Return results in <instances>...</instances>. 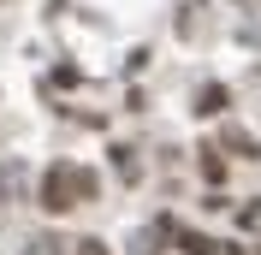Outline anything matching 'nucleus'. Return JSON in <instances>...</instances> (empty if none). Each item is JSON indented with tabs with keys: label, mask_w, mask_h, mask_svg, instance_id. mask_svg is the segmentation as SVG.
I'll return each instance as SVG.
<instances>
[{
	"label": "nucleus",
	"mask_w": 261,
	"mask_h": 255,
	"mask_svg": "<svg viewBox=\"0 0 261 255\" xmlns=\"http://www.w3.org/2000/svg\"><path fill=\"white\" fill-rule=\"evenodd\" d=\"M83 196H77V160H54L42 172V190H36V208L42 214H71Z\"/></svg>",
	"instance_id": "obj_1"
},
{
	"label": "nucleus",
	"mask_w": 261,
	"mask_h": 255,
	"mask_svg": "<svg viewBox=\"0 0 261 255\" xmlns=\"http://www.w3.org/2000/svg\"><path fill=\"white\" fill-rule=\"evenodd\" d=\"M231 107V89H226V83H202V89H196V119H220V113H226Z\"/></svg>",
	"instance_id": "obj_2"
},
{
	"label": "nucleus",
	"mask_w": 261,
	"mask_h": 255,
	"mask_svg": "<svg viewBox=\"0 0 261 255\" xmlns=\"http://www.w3.org/2000/svg\"><path fill=\"white\" fill-rule=\"evenodd\" d=\"M196 172H202L208 190H220V184H226V155H220L214 143H202V148H196Z\"/></svg>",
	"instance_id": "obj_3"
},
{
	"label": "nucleus",
	"mask_w": 261,
	"mask_h": 255,
	"mask_svg": "<svg viewBox=\"0 0 261 255\" xmlns=\"http://www.w3.org/2000/svg\"><path fill=\"white\" fill-rule=\"evenodd\" d=\"M178 249L184 255H226V243L208 238V232H178Z\"/></svg>",
	"instance_id": "obj_4"
},
{
	"label": "nucleus",
	"mask_w": 261,
	"mask_h": 255,
	"mask_svg": "<svg viewBox=\"0 0 261 255\" xmlns=\"http://www.w3.org/2000/svg\"><path fill=\"white\" fill-rule=\"evenodd\" d=\"M107 155H113V166H119V178H125V184H137V178H143V166H137V148L113 143V148H107Z\"/></svg>",
	"instance_id": "obj_5"
},
{
	"label": "nucleus",
	"mask_w": 261,
	"mask_h": 255,
	"mask_svg": "<svg viewBox=\"0 0 261 255\" xmlns=\"http://www.w3.org/2000/svg\"><path fill=\"white\" fill-rule=\"evenodd\" d=\"M220 143H226V148H244V155H249V160H255V155H261V143H255V137H249V131H244V125H226V137H220Z\"/></svg>",
	"instance_id": "obj_6"
},
{
	"label": "nucleus",
	"mask_w": 261,
	"mask_h": 255,
	"mask_svg": "<svg viewBox=\"0 0 261 255\" xmlns=\"http://www.w3.org/2000/svg\"><path fill=\"white\" fill-rule=\"evenodd\" d=\"M77 196H83V202H95V196H101V178H95V166H77Z\"/></svg>",
	"instance_id": "obj_7"
},
{
	"label": "nucleus",
	"mask_w": 261,
	"mask_h": 255,
	"mask_svg": "<svg viewBox=\"0 0 261 255\" xmlns=\"http://www.w3.org/2000/svg\"><path fill=\"white\" fill-rule=\"evenodd\" d=\"M54 83H60V89H77L83 71H77V65H54Z\"/></svg>",
	"instance_id": "obj_8"
},
{
	"label": "nucleus",
	"mask_w": 261,
	"mask_h": 255,
	"mask_svg": "<svg viewBox=\"0 0 261 255\" xmlns=\"http://www.w3.org/2000/svg\"><path fill=\"white\" fill-rule=\"evenodd\" d=\"M71 255H113V249H107L101 238H77V243H71Z\"/></svg>",
	"instance_id": "obj_9"
},
{
	"label": "nucleus",
	"mask_w": 261,
	"mask_h": 255,
	"mask_svg": "<svg viewBox=\"0 0 261 255\" xmlns=\"http://www.w3.org/2000/svg\"><path fill=\"white\" fill-rule=\"evenodd\" d=\"M226 255H255V249H244V243H226Z\"/></svg>",
	"instance_id": "obj_10"
},
{
	"label": "nucleus",
	"mask_w": 261,
	"mask_h": 255,
	"mask_svg": "<svg viewBox=\"0 0 261 255\" xmlns=\"http://www.w3.org/2000/svg\"><path fill=\"white\" fill-rule=\"evenodd\" d=\"M238 6H249V0H238Z\"/></svg>",
	"instance_id": "obj_11"
}]
</instances>
